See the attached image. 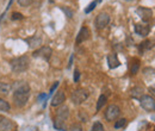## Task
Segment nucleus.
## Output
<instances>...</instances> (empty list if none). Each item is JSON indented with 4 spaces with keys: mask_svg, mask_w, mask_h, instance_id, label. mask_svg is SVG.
<instances>
[{
    "mask_svg": "<svg viewBox=\"0 0 155 131\" xmlns=\"http://www.w3.org/2000/svg\"><path fill=\"white\" fill-rule=\"evenodd\" d=\"M154 131H155V130H154Z\"/></svg>",
    "mask_w": 155,
    "mask_h": 131,
    "instance_id": "e433bc0d",
    "label": "nucleus"
},
{
    "mask_svg": "<svg viewBox=\"0 0 155 131\" xmlns=\"http://www.w3.org/2000/svg\"><path fill=\"white\" fill-rule=\"evenodd\" d=\"M69 117V109L68 106H61L56 110V118H60V119H63L66 120L67 118Z\"/></svg>",
    "mask_w": 155,
    "mask_h": 131,
    "instance_id": "2eb2a0df",
    "label": "nucleus"
},
{
    "mask_svg": "<svg viewBox=\"0 0 155 131\" xmlns=\"http://www.w3.org/2000/svg\"><path fill=\"white\" fill-rule=\"evenodd\" d=\"M90 35H91V32H90V29H88L87 26H82V28L80 29L79 34H78L77 39H75L77 44H81L82 42L87 41V39L90 38Z\"/></svg>",
    "mask_w": 155,
    "mask_h": 131,
    "instance_id": "9b49d317",
    "label": "nucleus"
},
{
    "mask_svg": "<svg viewBox=\"0 0 155 131\" xmlns=\"http://www.w3.org/2000/svg\"><path fill=\"white\" fill-rule=\"evenodd\" d=\"M72 62H73V55L71 56V60H69V64H68V67H71V66H72Z\"/></svg>",
    "mask_w": 155,
    "mask_h": 131,
    "instance_id": "72a5a7b5",
    "label": "nucleus"
},
{
    "mask_svg": "<svg viewBox=\"0 0 155 131\" xmlns=\"http://www.w3.org/2000/svg\"><path fill=\"white\" fill-rule=\"evenodd\" d=\"M26 42L29 43L30 48H36V47H38L39 44L42 43V38L39 37V36H34V37L31 38H28Z\"/></svg>",
    "mask_w": 155,
    "mask_h": 131,
    "instance_id": "a211bd4d",
    "label": "nucleus"
},
{
    "mask_svg": "<svg viewBox=\"0 0 155 131\" xmlns=\"http://www.w3.org/2000/svg\"><path fill=\"white\" fill-rule=\"evenodd\" d=\"M58 81H56V82H54V85L51 86V88H50V94H53V92H55V90L58 88Z\"/></svg>",
    "mask_w": 155,
    "mask_h": 131,
    "instance_id": "2f4dec72",
    "label": "nucleus"
},
{
    "mask_svg": "<svg viewBox=\"0 0 155 131\" xmlns=\"http://www.w3.org/2000/svg\"><path fill=\"white\" fill-rule=\"evenodd\" d=\"M96 6H97V1H93V2H91L86 8H85V13H90L91 11H93L94 8H96Z\"/></svg>",
    "mask_w": 155,
    "mask_h": 131,
    "instance_id": "a878e982",
    "label": "nucleus"
},
{
    "mask_svg": "<svg viewBox=\"0 0 155 131\" xmlns=\"http://www.w3.org/2000/svg\"><path fill=\"white\" fill-rule=\"evenodd\" d=\"M97 1H98V2H100V1H101V0H97Z\"/></svg>",
    "mask_w": 155,
    "mask_h": 131,
    "instance_id": "f704fd0d",
    "label": "nucleus"
},
{
    "mask_svg": "<svg viewBox=\"0 0 155 131\" xmlns=\"http://www.w3.org/2000/svg\"><path fill=\"white\" fill-rule=\"evenodd\" d=\"M13 103L17 107H24L30 98V86L25 81H17L12 85Z\"/></svg>",
    "mask_w": 155,
    "mask_h": 131,
    "instance_id": "f257e3e1",
    "label": "nucleus"
},
{
    "mask_svg": "<svg viewBox=\"0 0 155 131\" xmlns=\"http://www.w3.org/2000/svg\"><path fill=\"white\" fill-rule=\"evenodd\" d=\"M125 125H127V119H125V118H120V119L116 120V123H115V129L124 128Z\"/></svg>",
    "mask_w": 155,
    "mask_h": 131,
    "instance_id": "5701e85b",
    "label": "nucleus"
},
{
    "mask_svg": "<svg viewBox=\"0 0 155 131\" xmlns=\"http://www.w3.org/2000/svg\"><path fill=\"white\" fill-rule=\"evenodd\" d=\"M88 92L86 90H82V88H79V90H75L72 95H71V99H72V103L74 105H81L84 101L87 100L88 98Z\"/></svg>",
    "mask_w": 155,
    "mask_h": 131,
    "instance_id": "20e7f679",
    "label": "nucleus"
},
{
    "mask_svg": "<svg viewBox=\"0 0 155 131\" xmlns=\"http://www.w3.org/2000/svg\"><path fill=\"white\" fill-rule=\"evenodd\" d=\"M54 128H55L56 130L66 131V120L55 117V119H54Z\"/></svg>",
    "mask_w": 155,
    "mask_h": 131,
    "instance_id": "dca6fc26",
    "label": "nucleus"
},
{
    "mask_svg": "<svg viewBox=\"0 0 155 131\" xmlns=\"http://www.w3.org/2000/svg\"><path fill=\"white\" fill-rule=\"evenodd\" d=\"M10 110H11V106H10L8 101H6L5 99H1V98H0V111L8 112Z\"/></svg>",
    "mask_w": 155,
    "mask_h": 131,
    "instance_id": "4be33fe9",
    "label": "nucleus"
},
{
    "mask_svg": "<svg viewBox=\"0 0 155 131\" xmlns=\"http://www.w3.org/2000/svg\"><path fill=\"white\" fill-rule=\"evenodd\" d=\"M11 19L12 20H21V19H24V16L19 12H13L11 16Z\"/></svg>",
    "mask_w": 155,
    "mask_h": 131,
    "instance_id": "c85d7f7f",
    "label": "nucleus"
},
{
    "mask_svg": "<svg viewBox=\"0 0 155 131\" xmlns=\"http://www.w3.org/2000/svg\"><path fill=\"white\" fill-rule=\"evenodd\" d=\"M138 100H140L141 107L144 111H147V112H154L155 111V100L152 95L143 94Z\"/></svg>",
    "mask_w": 155,
    "mask_h": 131,
    "instance_id": "7ed1b4c3",
    "label": "nucleus"
},
{
    "mask_svg": "<svg viewBox=\"0 0 155 131\" xmlns=\"http://www.w3.org/2000/svg\"><path fill=\"white\" fill-rule=\"evenodd\" d=\"M16 123L12 122L8 118H5L4 116H0V131H15Z\"/></svg>",
    "mask_w": 155,
    "mask_h": 131,
    "instance_id": "6e6552de",
    "label": "nucleus"
},
{
    "mask_svg": "<svg viewBox=\"0 0 155 131\" xmlns=\"http://www.w3.org/2000/svg\"><path fill=\"white\" fill-rule=\"evenodd\" d=\"M15 131H16V130H15Z\"/></svg>",
    "mask_w": 155,
    "mask_h": 131,
    "instance_id": "c9c22d12",
    "label": "nucleus"
},
{
    "mask_svg": "<svg viewBox=\"0 0 155 131\" xmlns=\"http://www.w3.org/2000/svg\"><path fill=\"white\" fill-rule=\"evenodd\" d=\"M135 32L141 37H147L150 32V26L148 24H135Z\"/></svg>",
    "mask_w": 155,
    "mask_h": 131,
    "instance_id": "9d476101",
    "label": "nucleus"
},
{
    "mask_svg": "<svg viewBox=\"0 0 155 131\" xmlns=\"http://www.w3.org/2000/svg\"><path fill=\"white\" fill-rule=\"evenodd\" d=\"M79 118H80V120H81V122H84V123L88 122V114L85 112L84 110L79 111Z\"/></svg>",
    "mask_w": 155,
    "mask_h": 131,
    "instance_id": "393cba45",
    "label": "nucleus"
},
{
    "mask_svg": "<svg viewBox=\"0 0 155 131\" xmlns=\"http://www.w3.org/2000/svg\"><path fill=\"white\" fill-rule=\"evenodd\" d=\"M143 87H141V86H136L134 87L131 91H130V95L133 97V98H135V99H140L142 95H143Z\"/></svg>",
    "mask_w": 155,
    "mask_h": 131,
    "instance_id": "6ab92c4d",
    "label": "nucleus"
},
{
    "mask_svg": "<svg viewBox=\"0 0 155 131\" xmlns=\"http://www.w3.org/2000/svg\"><path fill=\"white\" fill-rule=\"evenodd\" d=\"M64 100H66V95H64V92L63 91H58L56 94L53 97V100H51V106L53 107H58L60 105H62L63 103H64Z\"/></svg>",
    "mask_w": 155,
    "mask_h": 131,
    "instance_id": "f8f14e48",
    "label": "nucleus"
},
{
    "mask_svg": "<svg viewBox=\"0 0 155 131\" xmlns=\"http://www.w3.org/2000/svg\"><path fill=\"white\" fill-rule=\"evenodd\" d=\"M29 64H30V60H29V57L26 56V55L16 57V58L11 60V62H10L11 69L15 73H23V72H25L29 68Z\"/></svg>",
    "mask_w": 155,
    "mask_h": 131,
    "instance_id": "f03ea898",
    "label": "nucleus"
},
{
    "mask_svg": "<svg viewBox=\"0 0 155 131\" xmlns=\"http://www.w3.org/2000/svg\"><path fill=\"white\" fill-rule=\"evenodd\" d=\"M61 10H62V11L66 13V16H67L68 18H72V17H73V11H72V10H69L68 7H64V6H62V7H61Z\"/></svg>",
    "mask_w": 155,
    "mask_h": 131,
    "instance_id": "c756f323",
    "label": "nucleus"
},
{
    "mask_svg": "<svg viewBox=\"0 0 155 131\" xmlns=\"http://www.w3.org/2000/svg\"><path fill=\"white\" fill-rule=\"evenodd\" d=\"M92 131H105V129L100 122H94V124L92 125Z\"/></svg>",
    "mask_w": 155,
    "mask_h": 131,
    "instance_id": "b1692460",
    "label": "nucleus"
},
{
    "mask_svg": "<svg viewBox=\"0 0 155 131\" xmlns=\"http://www.w3.org/2000/svg\"><path fill=\"white\" fill-rule=\"evenodd\" d=\"M32 2H34V0H18V4H19L21 7H28Z\"/></svg>",
    "mask_w": 155,
    "mask_h": 131,
    "instance_id": "bb28decb",
    "label": "nucleus"
},
{
    "mask_svg": "<svg viewBox=\"0 0 155 131\" xmlns=\"http://www.w3.org/2000/svg\"><path fill=\"white\" fill-rule=\"evenodd\" d=\"M136 13L138 15L140 18L142 19V21L146 23V24H148L153 18V11H152V8H148V7H142L141 6L136 10Z\"/></svg>",
    "mask_w": 155,
    "mask_h": 131,
    "instance_id": "0eeeda50",
    "label": "nucleus"
},
{
    "mask_svg": "<svg viewBox=\"0 0 155 131\" xmlns=\"http://www.w3.org/2000/svg\"><path fill=\"white\" fill-rule=\"evenodd\" d=\"M138 69H140V61L134 58L131 62V67H130V74L136 75L138 73Z\"/></svg>",
    "mask_w": 155,
    "mask_h": 131,
    "instance_id": "412c9836",
    "label": "nucleus"
},
{
    "mask_svg": "<svg viewBox=\"0 0 155 131\" xmlns=\"http://www.w3.org/2000/svg\"><path fill=\"white\" fill-rule=\"evenodd\" d=\"M119 64H120V62L118 60L116 53H111L107 55V66L110 69H115L117 67H119Z\"/></svg>",
    "mask_w": 155,
    "mask_h": 131,
    "instance_id": "ddd939ff",
    "label": "nucleus"
},
{
    "mask_svg": "<svg viewBox=\"0 0 155 131\" xmlns=\"http://www.w3.org/2000/svg\"><path fill=\"white\" fill-rule=\"evenodd\" d=\"M109 23H110V16L107 13H105V12L99 13L96 17V19H94V25H96V28L98 30L105 29L109 25Z\"/></svg>",
    "mask_w": 155,
    "mask_h": 131,
    "instance_id": "423d86ee",
    "label": "nucleus"
},
{
    "mask_svg": "<svg viewBox=\"0 0 155 131\" xmlns=\"http://www.w3.org/2000/svg\"><path fill=\"white\" fill-rule=\"evenodd\" d=\"M106 101H107V97L106 95H104V94H101L99 98H98V101H97V112L98 111H100L103 107H104V105L106 104Z\"/></svg>",
    "mask_w": 155,
    "mask_h": 131,
    "instance_id": "aec40b11",
    "label": "nucleus"
},
{
    "mask_svg": "<svg viewBox=\"0 0 155 131\" xmlns=\"http://www.w3.org/2000/svg\"><path fill=\"white\" fill-rule=\"evenodd\" d=\"M68 131H82V126H81V124L75 123V124H72L71 125V128H69Z\"/></svg>",
    "mask_w": 155,
    "mask_h": 131,
    "instance_id": "cd10ccee",
    "label": "nucleus"
},
{
    "mask_svg": "<svg viewBox=\"0 0 155 131\" xmlns=\"http://www.w3.org/2000/svg\"><path fill=\"white\" fill-rule=\"evenodd\" d=\"M148 91L150 92V94H152L153 97H155V87H149V88H148Z\"/></svg>",
    "mask_w": 155,
    "mask_h": 131,
    "instance_id": "473e14b6",
    "label": "nucleus"
},
{
    "mask_svg": "<svg viewBox=\"0 0 155 131\" xmlns=\"http://www.w3.org/2000/svg\"><path fill=\"white\" fill-rule=\"evenodd\" d=\"M153 47H154V43H153L150 39H146V41H143V42H141V43L138 44V53H140L141 55H143L146 51L150 50Z\"/></svg>",
    "mask_w": 155,
    "mask_h": 131,
    "instance_id": "4468645a",
    "label": "nucleus"
},
{
    "mask_svg": "<svg viewBox=\"0 0 155 131\" xmlns=\"http://www.w3.org/2000/svg\"><path fill=\"white\" fill-rule=\"evenodd\" d=\"M53 55V49L50 47H41L34 53V57H41L45 61H48Z\"/></svg>",
    "mask_w": 155,
    "mask_h": 131,
    "instance_id": "1a4fd4ad",
    "label": "nucleus"
},
{
    "mask_svg": "<svg viewBox=\"0 0 155 131\" xmlns=\"http://www.w3.org/2000/svg\"><path fill=\"white\" fill-rule=\"evenodd\" d=\"M119 114H120L119 106H117L116 104H111V105L107 106L104 116H105V119L107 122H112V120H116L117 118L119 117Z\"/></svg>",
    "mask_w": 155,
    "mask_h": 131,
    "instance_id": "39448f33",
    "label": "nucleus"
},
{
    "mask_svg": "<svg viewBox=\"0 0 155 131\" xmlns=\"http://www.w3.org/2000/svg\"><path fill=\"white\" fill-rule=\"evenodd\" d=\"M79 79H80V72L78 69H75V72H74V82H78Z\"/></svg>",
    "mask_w": 155,
    "mask_h": 131,
    "instance_id": "7c9ffc66",
    "label": "nucleus"
},
{
    "mask_svg": "<svg viewBox=\"0 0 155 131\" xmlns=\"http://www.w3.org/2000/svg\"><path fill=\"white\" fill-rule=\"evenodd\" d=\"M12 90V85L7 82H0V94L1 95H7Z\"/></svg>",
    "mask_w": 155,
    "mask_h": 131,
    "instance_id": "f3484780",
    "label": "nucleus"
}]
</instances>
